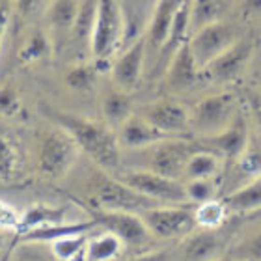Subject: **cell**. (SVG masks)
Listing matches in <instances>:
<instances>
[{"label": "cell", "mask_w": 261, "mask_h": 261, "mask_svg": "<svg viewBox=\"0 0 261 261\" xmlns=\"http://www.w3.org/2000/svg\"><path fill=\"white\" fill-rule=\"evenodd\" d=\"M50 118L76 142L79 149L86 153L97 168L109 174L118 172L123 157H121L118 133L112 127L67 112H50Z\"/></svg>", "instance_id": "obj_1"}, {"label": "cell", "mask_w": 261, "mask_h": 261, "mask_svg": "<svg viewBox=\"0 0 261 261\" xmlns=\"http://www.w3.org/2000/svg\"><path fill=\"white\" fill-rule=\"evenodd\" d=\"M88 191L95 209H105V211H125V213H138L147 211L151 207L161 205L159 201L147 198V196L136 192L125 185L120 177L105 172L99 168L93 172L90 181H88Z\"/></svg>", "instance_id": "obj_2"}, {"label": "cell", "mask_w": 261, "mask_h": 261, "mask_svg": "<svg viewBox=\"0 0 261 261\" xmlns=\"http://www.w3.org/2000/svg\"><path fill=\"white\" fill-rule=\"evenodd\" d=\"M198 151V146L194 142L187 140L185 136L179 138H166L153 146H147L144 149H136L133 155H136V163L133 170H147L153 174L164 175L170 179H185V168L192 153Z\"/></svg>", "instance_id": "obj_3"}, {"label": "cell", "mask_w": 261, "mask_h": 261, "mask_svg": "<svg viewBox=\"0 0 261 261\" xmlns=\"http://www.w3.org/2000/svg\"><path fill=\"white\" fill-rule=\"evenodd\" d=\"M239 99L233 92H217L200 99L191 110V130L200 138H209L231 125L241 112Z\"/></svg>", "instance_id": "obj_4"}, {"label": "cell", "mask_w": 261, "mask_h": 261, "mask_svg": "<svg viewBox=\"0 0 261 261\" xmlns=\"http://www.w3.org/2000/svg\"><path fill=\"white\" fill-rule=\"evenodd\" d=\"M79 146L76 142L65 133L62 127L53 130H47L38 149V168L39 172L50 179L64 177L75 164L79 157Z\"/></svg>", "instance_id": "obj_5"}, {"label": "cell", "mask_w": 261, "mask_h": 261, "mask_svg": "<svg viewBox=\"0 0 261 261\" xmlns=\"http://www.w3.org/2000/svg\"><path fill=\"white\" fill-rule=\"evenodd\" d=\"M116 177H120L125 185L135 189L136 192L159 201L161 205H185V203H189L185 183L179 179H170V177L153 174L147 170H127Z\"/></svg>", "instance_id": "obj_6"}, {"label": "cell", "mask_w": 261, "mask_h": 261, "mask_svg": "<svg viewBox=\"0 0 261 261\" xmlns=\"http://www.w3.org/2000/svg\"><path fill=\"white\" fill-rule=\"evenodd\" d=\"M243 38L233 22L228 19L217 21L213 24L200 28L189 39L191 50L194 55V60L200 69H203L207 64H211L217 56H220L224 50H228L231 45H235Z\"/></svg>", "instance_id": "obj_7"}, {"label": "cell", "mask_w": 261, "mask_h": 261, "mask_svg": "<svg viewBox=\"0 0 261 261\" xmlns=\"http://www.w3.org/2000/svg\"><path fill=\"white\" fill-rule=\"evenodd\" d=\"M140 217L157 239H185L198 228L194 211L185 205H157L142 211Z\"/></svg>", "instance_id": "obj_8"}, {"label": "cell", "mask_w": 261, "mask_h": 261, "mask_svg": "<svg viewBox=\"0 0 261 261\" xmlns=\"http://www.w3.org/2000/svg\"><path fill=\"white\" fill-rule=\"evenodd\" d=\"M123 32V15L118 0H99L90 50L97 62L107 60L120 43Z\"/></svg>", "instance_id": "obj_9"}, {"label": "cell", "mask_w": 261, "mask_h": 261, "mask_svg": "<svg viewBox=\"0 0 261 261\" xmlns=\"http://www.w3.org/2000/svg\"><path fill=\"white\" fill-rule=\"evenodd\" d=\"M88 213L92 215V220H95L99 228H105L110 233L118 235L123 241V245L130 248H140L153 239L151 231L147 229L146 222L138 213L105 211L95 207H88Z\"/></svg>", "instance_id": "obj_10"}, {"label": "cell", "mask_w": 261, "mask_h": 261, "mask_svg": "<svg viewBox=\"0 0 261 261\" xmlns=\"http://www.w3.org/2000/svg\"><path fill=\"white\" fill-rule=\"evenodd\" d=\"M254 56V43L250 39L241 38L235 45H231L228 50L217 56L211 64H207L201 69V79L209 81L217 86H226L235 82L239 76H243Z\"/></svg>", "instance_id": "obj_11"}, {"label": "cell", "mask_w": 261, "mask_h": 261, "mask_svg": "<svg viewBox=\"0 0 261 261\" xmlns=\"http://www.w3.org/2000/svg\"><path fill=\"white\" fill-rule=\"evenodd\" d=\"M250 135L252 133L245 110H241L228 129H224L222 133L215 136H209V138H200V146L201 149L217 153L226 164H233L245 153L246 146L250 142Z\"/></svg>", "instance_id": "obj_12"}, {"label": "cell", "mask_w": 261, "mask_h": 261, "mask_svg": "<svg viewBox=\"0 0 261 261\" xmlns=\"http://www.w3.org/2000/svg\"><path fill=\"white\" fill-rule=\"evenodd\" d=\"M138 114L155 129L168 136H185L191 130V110L172 99H161L144 105Z\"/></svg>", "instance_id": "obj_13"}, {"label": "cell", "mask_w": 261, "mask_h": 261, "mask_svg": "<svg viewBox=\"0 0 261 261\" xmlns=\"http://www.w3.org/2000/svg\"><path fill=\"white\" fill-rule=\"evenodd\" d=\"M229 246L220 229H194L191 235L181 239L177 248L179 261H213L224 256Z\"/></svg>", "instance_id": "obj_14"}, {"label": "cell", "mask_w": 261, "mask_h": 261, "mask_svg": "<svg viewBox=\"0 0 261 261\" xmlns=\"http://www.w3.org/2000/svg\"><path fill=\"white\" fill-rule=\"evenodd\" d=\"M147 55V43L146 36L138 38L133 45H129L123 55L114 62L112 65V81L114 86L123 90V92H133L142 79L144 71V62Z\"/></svg>", "instance_id": "obj_15"}, {"label": "cell", "mask_w": 261, "mask_h": 261, "mask_svg": "<svg viewBox=\"0 0 261 261\" xmlns=\"http://www.w3.org/2000/svg\"><path fill=\"white\" fill-rule=\"evenodd\" d=\"M201 79V69L194 60L189 41L175 50L170 64L166 65V84L174 92H185Z\"/></svg>", "instance_id": "obj_16"}, {"label": "cell", "mask_w": 261, "mask_h": 261, "mask_svg": "<svg viewBox=\"0 0 261 261\" xmlns=\"http://www.w3.org/2000/svg\"><path fill=\"white\" fill-rule=\"evenodd\" d=\"M166 138H174V136H168L161 133L159 129L147 123L140 114H133L129 120L123 123V125L118 129V140H120V146L129 149V151H136V149H144L147 146H153L161 140H166ZM179 138V136H177Z\"/></svg>", "instance_id": "obj_17"}, {"label": "cell", "mask_w": 261, "mask_h": 261, "mask_svg": "<svg viewBox=\"0 0 261 261\" xmlns=\"http://www.w3.org/2000/svg\"><path fill=\"white\" fill-rule=\"evenodd\" d=\"M179 4L181 0H157L151 21H149V27H147L146 32L147 53H155L159 56V53L163 50Z\"/></svg>", "instance_id": "obj_18"}, {"label": "cell", "mask_w": 261, "mask_h": 261, "mask_svg": "<svg viewBox=\"0 0 261 261\" xmlns=\"http://www.w3.org/2000/svg\"><path fill=\"white\" fill-rule=\"evenodd\" d=\"M99 228L95 220H84V222H62V224H50L43 228H36L28 233L21 235V243H55L58 239L69 237V235H86L92 229Z\"/></svg>", "instance_id": "obj_19"}, {"label": "cell", "mask_w": 261, "mask_h": 261, "mask_svg": "<svg viewBox=\"0 0 261 261\" xmlns=\"http://www.w3.org/2000/svg\"><path fill=\"white\" fill-rule=\"evenodd\" d=\"M259 175H261V138L254 133V135H250V142H248L245 153L231 164V177L237 181L235 191L239 187L250 183L252 179L259 177Z\"/></svg>", "instance_id": "obj_20"}, {"label": "cell", "mask_w": 261, "mask_h": 261, "mask_svg": "<svg viewBox=\"0 0 261 261\" xmlns=\"http://www.w3.org/2000/svg\"><path fill=\"white\" fill-rule=\"evenodd\" d=\"M64 220H65V207L36 203V205L28 207L27 211L21 215L19 226L15 229L17 239L36 228H43V226H50V224H62Z\"/></svg>", "instance_id": "obj_21"}, {"label": "cell", "mask_w": 261, "mask_h": 261, "mask_svg": "<svg viewBox=\"0 0 261 261\" xmlns=\"http://www.w3.org/2000/svg\"><path fill=\"white\" fill-rule=\"evenodd\" d=\"M101 110H103V118L105 123L112 129H120L130 116L135 114L133 112V101H130L129 92H123L120 88H114L110 92L105 93L103 103H101Z\"/></svg>", "instance_id": "obj_22"}, {"label": "cell", "mask_w": 261, "mask_h": 261, "mask_svg": "<svg viewBox=\"0 0 261 261\" xmlns=\"http://www.w3.org/2000/svg\"><path fill=\"white\" fill-rule=\"evenodd\" d=\"M229 213L248 215L261 209V175L222 198Z\"/></svg>", "instance_id": "obj_23"}, {"label": "cell", "mask_w": 261, "mask_h": 261, "mask_svg": "<svg viewBox=\"0 0 261 261\" xmlns=\"http://www.w3.org/2000/svg\"><path fill=\"white\" fill-rule=\"evenodd\" d=\"M224 161L217 153L207 151V149H198L192 153L185 168V181L191 179H217L222 174Z\"/></svg>", "instance_id": "obj_24"}, {"label": "cell", "mask_w": 261, "mask_h": 261, "mask_svg": "<svg viewBox=\"0 0 261 261\" xmlns=\"http://www.w3.org/2000/svg\"><path fill=\"white\" fill-rule=\"evenodd\" d=\"M229 0H191V36L200 28L226 19Z\"/></svg>", "instance_id": "obj_25"}, {"label": "cell", "mask_w": 261, "mask_h": 261, "mask_svg": "<svg viewBox=\"0 0 261 261\" xmlns=\"http://www.w3.org/2000/svg\"><path fill=\"white\" fill-rule=\"evenodd\" d=\"M123 241L118 235L105 231V233L93 237L86 245L88 261H114L123 252Z\"/></svg>", "instance_id": "obj_26"}, {"label": "cell", "mask_w": 261, "mask_h": 261, "mask_svg": "<svg viewBox=\"0 0 261 261\" xmlns=\"http://www.w3.org/2000/svg\"><path fill=\"white\" fill-rule=\"evenodd\" d=\"M228 207L220 198L198 203L194 209L196 226L201 229H220L224 226V222L228 220Z\"/></svg>", "instance_id": "obj_27"}, {"label": "cell", "mask_w": 261, "mask_h": 261, "mask_svg": "<svg viewBox=\"0 0 261 261\" xmlns=\"http://www.w3.org/2000/svg\"><path fill=\"white\" fill-rule=\"evenodd\" d=\"M81 0H55L49 10V22L56 32H71L79 15Z\"/></svg>", "instance_id": "obj_28"}, {"label": "cell", "mask_w": 261, "mask_h": 261, "mask_svg": "<svg viewBox=\"0 0 261 261\" xmlns=\"http://www.w3.org/2000/svg\"><path fill=\"white\" fill-rule=\"evenodd\" d=\"M97 6L99 0H81L79 15H76V21L73 24V30H71L76 41H88L90 43L95 17H97Z\"/></svg>", "instance_id": "obj_29"}, {"label": "cell", "mask_w": 261, "mask_h": 261, "mask_svg": "<svg viewBox=\"0 0 261 261\" xmlns=\"http://www.w3.org/2000/svg\"><path fill=\"white\" fill-rule=\"evenodd\" d=\"M226 254L237 261H261V228L229 246Z\"/></svg>", "instance_id": "obj_30"}, {"label": "cell", "mask_w": 261, "mask_h": 261, "mask_svg": "<svg viewBox=\"0 0 261 261\" xmlns=\"http://www.w3.org/2000/svg\"><path fill=\"white\" fill-rule=\"evenodd\" d=\"M86 235H69V237L58 239L55 243H50V250H53L56 259L71 261L75 256H79L82 250H86V245H88Z\"/></svg>", "instance_id": "obj_31"}, {"label": "cell", "mask_w": 261, "mask_h": 261, "mask_svg": "<svg viewBox=\"0 0 261 261\" xmlns=\"http://www.w3.org/2000/svg\"><path fill=\"white\" fill-rule=\"evenodd\" d=\"M218 181L217 179H191L185 181V191L189 203H203V201L215 200L218 196Z\"/></svg>", "instance_id": "obj_32"}, {"label": "cell", "mask_w": 261, "mask_h": 261, "mask_svg": "<svg viewBox=\"0 0 261 261\" xmlns=\"http://www.w3.org/2000/svg\"><path fill=\"white\" fill-rule=\"evenodd\" d=\"M50 53V43L47 36H45L41 30H36V32L28 38V41L24 43L21 50V60L22 62H36L41 60Z\"/></svg>", "instance_id": "obj_33"}, {"label": "cell", "mask_w": 261, "mask_h": 261, "mask_svg": "<svg viewBox=\"0 0 261 261\" xmlns=\"http://www.w3.org/2000/svg\"><path fill=\"white\" fill-rule=\"evenodd\" d=\"M93 82H95V67L92 65H75L65 73V84L76 92L90 90Z\"/></svg>", "instance_id": "obj_34"}, {"label": "cell", "mask_w": 261, "mask_h": 261, "mask_svg": "<svg viewBox=\"0 0 261 261\" xmlns=\"http://www.w3.org/2000/svg\"><path fill=\"white\" fill-rule=\"evenodd\" d=\"M17 166V153L10 142L0 135V177L10 179Z\"/></svg>", "instance_id": "obj_35"}, {"label": "cell", "mask_w": 261, "mask_h": 261, "mask_svg": "<svg viewBox=\"0 0 261 261\" xmlns=\"http://www.w3.org/2000/svg\"><path fill=\"white\" fill-rule=\"evenodd\" d=\"M246 112L250 116V121L256 127V135L261 138V90L257 88H246L245 90Z\"/></svg>", "instance_id": "obj_36"}, {"label": "cell", "mask_w": 261, "mask_h": 261, "mask_svg": "<svg viewBox=\"0 0 261 261\" xmlns=\"http://www.w3.org/2000/svg\"><path fill=\"white\" fill-rule=\"evenodd\" d=\"M19 110V95L11 88H2L0 90V114L11 116Z\"/></svg>", "instance_id": "obj_37"}, {"label": "cell", "mask_w": 261, "mask_h": 261, "mask_svg": "<svg viewBox=\"0 0 261 261\" xmlns=\"http://www.w3.org/2000/svg\"><path fill=\"white\" fill-rule=\"evenodd\" d=\"M19 220H21V215L10 203L0 200V229H13L15 231Z\"/></svg>", "instance_id": "obj_38"}, {"label": "cell", "mask_w": 261, "mask_h": 261, "mask_svg": "<svg viewBox=\"0 0 261 261\" xmlns=\"http://www.w3.org/2000/svg\"><path fill=\"white\" fill-rule=\"evenodd\" d=\"M241 11L245 17L259 19L261 17V0H241Z\"/></svg>", "instance_id": "obj_39"}, {"label": "cell", "mask_w": 261, "mask_h": 261, "mask_svg": "<svg viewBox=\"0 0 261 261\" xmlns=\"http://www.w3.org/2000/svg\"><path fill=\"white\" fill-rule=\"evenodd\" d=\"M133 261H170V252L168 250L144 252V254H140V256H136Z\"/></svg>", "instance_id": "obj_40"}, {"label": "cell", "mask_w": 261, "mask_h": 261, "mask_svg": "<svg viewBox=\"0 0 261 261\" xmlns=\"http://www.w3.org/2000/svg\"><path fill=\"white\" fill-rule=\"evenodd\" d=\"M38 4L39 0H17V10L21 11L22 15H28L38 8Z\"/></svg>", "instance_id": "obj_41"}, {"label": "cell", "mask_w": 261, "mask_h": 261, "mask_svg": "<svg viewBox=\"0 0 261 261\" xmlns=\"http://www.w3.org/2000/svg\"><path fill=\"white\" fill-rule=\"evenodd\" d=\"M6 28H8V10L6 6H0V45L6 36Z\"/></svg>", "instance_id": "obj_42"}, {"label": "cell", "mask_w": 261, "mask_h": 261, "mask_svg": "<svg viewBox=\"0 0 261 261\" xmlns=\"http://www.w3.org/2000/svg\"><path fill=\"white\" fill-rule=\"evenodd\" d=\"M254 88L261 90V67L254 73Z\"/></svg>", "instance_id": "obj_43"}, {"label": "cell", "mask_w": 261, "mask_h": 261, "mask_svg": "<svg viewBox=\"0 0 261 261\" xmlns=\"http://www.w3.org/2000/svg\"><path fill=\"white\" fill-rule=\"evenodd\" d=\"M71 261H88L86 259V250H82L81 254H79V256H75Z\"/></svg>", "instance_id": "obj_44"}, {"label": "cell", "mask_w": 261, "mask_h": 261, "mask_svg": "<svg viewBox=\"0 0 261 261\" xmlns=\"http://www.w3.org/2000/svg\"><path fill=\"white\" fill-rule=\"evenodd\" d=\"M213 261H237V259H233V257H229L228 254H224V256L217 257V259H213Z\"/></svg>", "instance_id": "obj_45"}, {"label": "cell", "mask_w": 261, "mask_h": 261, "mask_svg": "<svg viewBox=\"0 0 261 261\" xmlns=\"http://www.w3.org/2000/svg\"><path fill=\"white\" fill-rule=\"evenodd\" d=\"M4 246V235H2V231H0V248Z\"/></svg>", "instance_id": "obj_46"}]
</instances>
